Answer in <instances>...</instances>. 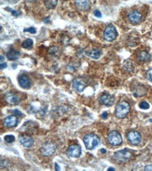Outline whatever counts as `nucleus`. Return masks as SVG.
I'll list each match as a JSON object with an SVG mask.
<instances>
[{"label":"nucleus","instance_id":"11","mask_svg":"<svg viewBox=\"0 0 152 171\" xmlns=\"http://www.w3.org/2000/svg\"><path fill=\"white\" fill-rule=\"evenodd\" d=\"M100 102L102 105L108 106H112L114 103V97L112 95L108 93H104L100 97Z\"/></svg>","mask_w":152,"mask_h":171},{"label":"nucleus","instance_id":"17","mask_svg":"<svg viewBox=\"0 0 152 171\" xmlns=\"http://www.w3.org/2000/svg\"><path fill=\"white\" fill-rule=\"evenodd\" d=\"M20 55V53L13 48L10 49L6 53V57L9 61H16L19 58Z\"/></svg>","mask_w":152,"mask_h":171},{"label":"nucleus","instance_id":"36","mask_svg":"<svg viewBox=\"0 0 152 171\" xmlns=\"http://www.w3.org/2000/svg\"><path fill=\"white\" fill-rule=\"evenodd\" d=\"M108 170H109H109H114V169L113 168H109L108 169Z\"/></svg>","mask_w":152,"mask_h":171},{"label":"nucleus","instance_id":"20","mask_svg":"<svg viewBox=\"0 0 152 171\" xmlns=\"http://www.w3.org/2000/svg\"><path fill=\"white\" fill-rule=\"evenodd\" d=\"M58 4V0H45L44 4L46 7L48 9H53Z\"/></svg>","mask_w":152,"mask_h":171},{"label":"nucleus","instance_id":"22","mask_svg":"<svg viewBox=\"0 0 152 171\" xmlns=\"http://www.w3.org/2000/svg\"><path fill=\"white\" fill-rule=\"evenodd\" d=\"M123 67L127 72H132L133 70V65L130 61H125L123 64Z\"/></svg>","mask_w":152,"mask_h":171},{"label":"nucleus","instance_id":"5","mask_svg":"<svg viewBox=\"0 0 152 171\" xmlns=\"http://www.w3.org/2000/svg\"><path fill=\"white\" fill-rule=\"evenodd\" d=\"M114 159L119 162H125L132 157V153L127 149L117 151L114 155Z\"/></svg>","mask_w":152,"mask_h":171},{"label":"nucleus","instance_id":"27","mask_svg":"<svg viewBox=\"0 0 152 171\" xmlns=\"http://www.w3.org/2000/svg\"><path fill=\"white\" fill-rule=\"evenodd\" d=\"M147 77H148L149 80L152 82V69H150L147 73Z\"/></svg>","mask_w":152,"mask_h":171},{"label":"nucleus","instance_id":"25","mask_svg":"<svg viewBox=\"0 0 152 171\" xmlns=\"http://www.w3.org/2000/svg\"><path fill=\"white\" fill-rule=\"evenodd\" d=\"M25 32H28L29 33L31 34H35L36 32H37V31H36L35 28L34 27H29V28H27V29H25L23 30Z\"/></svg>","mask_w":152,"mask_h":171},{"label":"nucleus","instance_id":"9","mask_svg":"<svg viewBox=\"0 0 152 171\" xmlns=\"http://www.w3.org/2000/svg\"><path fill=\"white\" fill-rule=\"evenodd\" d=\"M75 6L78 10L86 11L91 8V2L90 0H75Z\"/></svg>","mask_w":152,"mask_h":171},{"label":"nucleus","instance_id":"31","mask_svg":"<svg viewBox=\"0 0 152 171\" xmlns=\"http://www.w3.org/2000/svg\"><path fill=\"white\" fill-rule=\"evenodd\" d=\"M107 116H108V114H107V112H104V113H103L102 114V117L103 119H107Z\"/></svg>","mask_w":152,"mask_h":171},{"label":"nucleus","instance_id":"35","mask_svg":"<svg viewBox=\"0 0 152 171\" xmlns=\"http://www.w3.org/2000/svg\"><path fill=\"white\" fill-rule=\"evenodd\" d=\"M4 61V58L2 56V55H1V63H3V61Z\"/></svg>","mask_w":152,"mask_h":171},{"label":"nucleus","instance_id":"26","mask_svg":"<svg viewBox=\"0 0 152 171\" xmlns=\"http://www.w3.org/2000/svg\"><path fill=\"white\" fill-rule=\"evenodd\" d=\"M9 10L10 11V12H11L14 16H16V17H18V16H19L20 14V11H14V10H13V9H11V8H9Z\"/></svg>","mask_w":152,"mask_h":171},{"label":"nucleus","instance_id":"10","mask_svg":"<svg viewBox=\"0 0 152 171\" xmlns=\"http://www.w3.org/2000/svg\"><path fill=\"white\" fill-rule=\"evenodd\" d=\"M86 81L81 78H76L73 81V89L77 92H82L86 87Z\"/></svg>","mask_w":152,"mask_h":171},{"label":"nucleus","instance_id":"6","mask_svg":"<svg viewBox=\"0 0 152 171\" xmlns=\"http://www.w3.org/2000/svg\"><path fill=\"white\" fill-rule=\"evenodd\" d=\"M56 148L53 144L50 142H46L40 148V152L44 156H49L53 155L55 152Z\"/></svg>","mask_w":152,"mask_h":171},{"label":"nucleus","instance_id":"14","mask_svg":"<svg viewBox=\"0 0 152 171\" xmlns=\"http://www.w3.org/2000/svg\"><path fill=\"white\" fill-rule=\"evenodd\" d=\"M19 141L25 147H30L33 145L34 140L31 137L27 136H22L19 138Z\"/></svg>","mask_w":152,"mask_h":171},{"label":"nucleus","instance_id":"7","mask_svg":"<svg viewBox=\"0 0 152 171\" xmlns=\"http://www.w3.org/2000/svg\"><path fill=\"white\" fill-rule=\"evenodd\" d=\"M127 140L128 141L131 143L133 145H137L141 142L142 137L141 135L138 133L137 131H132L129 132L127 136Z\"/></svg>","mask_w":152,"mask_h":171},{"label":"nucleus","instance_id":"15","mask_svg":"<svg viewBox=\"0 0 152 171\" xmlns=\"http://www.w3.org/2000/svg\"><path fill=\"white\" fill-rule=\"evenodd\" d=\"M6 100L9 105H18L20 102L19 97L16 94L9 93L6 95Z\"/></svg>","mask_w":152,"mask_h":171},{"label":"nucleus","instance_id":"23","mask_svg":"<svg viewBox=\"0 0 152 171\" xmlns=\"http://www.w3.org/2000/svg\"><path fill=\"white\" fill-rule=\"evenodd\" d=\"M4 140L8 143H12L15 140V137L13 135H7L4 136Z\"/></svg>","mask_w":152,"mask_h":171},{"label":"nucleus","instance_id":"28","mask_svg":"<svg viewBox=\"0 0 152 171\" xmlns=\"http://www.w3.org/2000/svg\"><path fill=\"white\" fill-rule=\"evenodd\" d=\"M94 15L96 17H98V18L102 17V14H101L100 11H98V10H96L94 11Z\"/></svg>","mask_w":152,"mask_h":171},{"label":"nucleus","instance_id":"32","mask_svg":"<svg viewBox=\"0 0 152 171\" xmlns=\"http://www.w3.org/2000/svg\"><path fill=\"white\" fill-rule=\"evenodd\" d=\"M6 67H7V65H6V63H1V69H2L3 68H6Z\"/></svg>","mask_w":152,"mask_h":171},{"label":"nucleus","instance_id":"18","mask_svg":"<svg viewBox=\"0 0 152 171\" xmlns=\"http://www.w3.org/2000/svg\"><path fill=\"white\" fill-rule=\"evenodd\" d=\"M137 58H138L139 61L142 62H148L151 60V55L148 53V52L143 50L139 53V54L137 55Z\"/></svg>","mask_w":152,"mask_h":171},{"label":"nucleus","instance_id":"19","mask_svg":"<svg viewBox=\"0 0 152 171\" xmlns=\"http://www.w3.org/2000/svg\"><path fill=\"white\" fill-rule=\"evenodd\" d=\"M101 54H102V53H101L100 50L99 49H96V48L95 49L90 50V51L86 53V55H87L88 57L93 58V59H98V58L100 57Z\"/></svg>","mask_w":152,"mask_h":171},{"label":"nucleus","instance_id":"29","mask_svg":"<svg viewBox=\"0 0 152 171\" xmlns=\"http://www.w3.org/2000/svg\"><path fill=\"white\" fill-rule=\"evenodd\" d=\"M14 112L15 114L18 115V116H21V115H22V113H21V112H20V111L17 110H14Z\"/></svg>","mask_w":152,"mask_h":171},{"label":"nucleus","instance_id":"3","mask_svg":"<svg viewBox=\"0 0 152 171\" xmlns=\"http://www.w3.org/2000/svg\"><path fill=\"white\" fill-rule=\"evenodd\" d=\"M117 31L114 25H109L107 26L104 32V38L107 42H112L117 38Z\"/></svg>","mask_w":152,"mask_h":171},{"label":"nucleus","instance_id":"33","mask_svg":"<svg viewBox=\"0 0 152 171\" xmlns=\"http://www.w3.org/2000/svg\"><path fill=\"white\" fill-rule=\"evenodd\" d=\"M55 170H56L57 171H58V170H60V167H59V166H58V164H55Z\"/></svg>","mask_w":152,"mask_h":171},{"label":"nucleus","instance_id":"21","mask_svg":"<svg viewBox=\"0 0 152 171\" xmlns=\"http://www.w3.org/2000/svg\"><path fill=\"white\" fill-rule=\"evenodd\" d=\"M33 45V41L31 39H27L25 41H24L22 44V48H25V49H30Z\"/></svg>","mask_w":152,"mask_h":171},{"label":"nucleus","instance_id":"13","mask_svg":"<svg viewBox=\"0 0 152 171\" xmlns=\"http://www.w3.org/2000/svg\"><path fill=\"white\" fill-rule=\"evenodd\" d=\"M18 118L15 115H10L8 116L4 119V126H6L8 128H14V127L16 126L18 124Z\"/></svg>","mask_w":152,"mask_h":171},{"label":"nucleus","instance_id":"24","mask_svg":"<svg viewBox=\"0 0 152 171\" xmlns=\"http://www.w3.org/2000/svg\"><path fill=\"white\" fill-rule=\"evenodd\" d=\"M139 107H140V108L142 109V110H148V109L149 108L150 105L148 102L143 101V102H140V105H139Z\"/></svg>","mask_w":152,"mask_h":171},{"label":"nucleus","instance_id":"8","mask_svg":"<svg viewBox=\"0 0 152 171\" xmlns=\"http://www.w3.org/2000/svg\"><path fill=\"white\" fill-rule=\"evenodd\" d=\"M68 156L70 157L73 158H78L81 156V146L76 145V144H74L71 145L68 148L67 151Z\"/></svg>","mask_w":152,"mask_h":171},{"label":"nucleus","instance_id":"2","mask_svg":"<svg viewBox=\"0 0 152 171\" xmlns=\"http://www.w3.org/2000/svg\"><path fill=\"white\" fill-rule=\"evenodd\" d=\"M83 142H84L85 146L86 149L91 150L93 149L97 144L100 143L99 138L96 135L93 134H88L83 138Z\"/></svg>","mask_w":152,"mask_h":171},{"label":"nucleus","instance_id":"12","mask_svg":"<svg viewBox=\"0 0 152 171\" xmlns=\"http://www.w3.org/2000/svg\"><path fill=\"white\" fill-rule=\"evenodd\" d=\"M128 18L131 23L136 25V24H138L142 20V16L137 11H133L130 13V14L128 15Z\"/></svg>","mask_w":152,"mask_h":171},{"label":"nucleus","instance_id":"1","mask_svg":"<svg viewBox=\"0 0 152 171\" xmlns=\"http://www.w3.org/2000/svg\"><path fill=\"white\" fill-rule=\"evenodd\" d=\"M130 110V104L126 101H121L116 106L115 114L118 118L123 119L128 114Z\"/></svg>","mask_w":152,"mask_h":171},{"label":"nucleus","instance_id":"30","mask_svg":"<svg viewBox=\"0 0 152 171\" xmlns=\"http://www.w3.org/2000/svg\"><path fill=\"white\" fill-rule=\"evenodd\" d=\"M145 170L146 171H148V170H152V165H149V166H147L146 167H145Z\"/></svg>","mask_w":152,"mask_h":171},{"label":"nucleus","instance_id":"34","mask_svg":"<svg viewBox=\"0 0 152 171\" xmlns=\"http://www.w3.org/2000/svg\"><path fill=\"white\" fill-rule=\"evenodd\" d=\"M101 152L102 153H103V154H105L106 152H107V151H106V149H101Z\"/></svg>","mask_w":152,"mask_h":171},{"label":"nucleus","instance_id":"16","mask_svg":"<svg viewBox=\"0 0 152 171\" xmlns=\"http://www.w3.org/2000/svg\"><path fill=\"white\" fill-rule=\"evenodd\" d=\"M19 84L22 89H29L31 86V83H30V80L28 78V76L25 75L20 76V77L19 78L18 80Z\"/></svg>","mask_w":152,"mask_h":171},{"label":"nucleus","instance_id":"4","mask_svg":"<svg viewBox=\"0 0 152 171\" xmlns=\"http://www.w3.org/2000/svg\"><path fill=\"white\" fill-rule=\"evenodd\" d=\"M107 140L113 146H119L122 143V137L119 132L113 131L108 136Z\"/></svg>","mask_w":152,"mask_h":171}]
</instances>
